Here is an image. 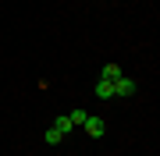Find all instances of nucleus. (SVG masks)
I'll list each match as a JSON object with an SVG mask.
<instances>
[{"mask_svg": "<svg viewBox=\"0 0 160 156\" xmlns=\"http://www.w3.org/2000/svg\"><path fill=\"white\" fill-rule=\"evenodd\" d=\"M61 139H64V135L57 131V128H50V131H46V135H43V142H46V145H57Z\"/></svg>", "mask_w": 160, "mask_h": 156, "instance_id": "obj_7", "label": "nucleus"}, {"mask_svg": "<svg viewBox=\"0 0 160 156\" xmlns=\"http://www.w3.org/2000/svg\"><path fill=\"white\" fill-rule=\"evenodd\" d=\"M96 96H100V99H114V82L96 78Z\"/></svg>", "mask_w": 160, "mask_h": 156, "instance_id": "obj_4", "label": "nucleus"}, {"mask_svg": "<svg viewBox=\"0 0 160 156\" xmlns=\"http://www.w3.org/2000/svg\"><path fill=\"white\" fill-rule=\"evenodd\" d=\"M68 117H71V128H82V124H86V117H89V114H86V110H71Z\"/></svg>", "mask_w": 160, "mask_h": 156, "instance_id": "obj_6", "label": "nucleus"}, {"mask_svg": "<svg viewBox=\"0 0 160 156\" xmlns=\"http://www.w3.org/2000/svg\"><path fill=\"white\" fill-rule=\"evenodd\" d=\"M125 71H121V64H103V71H100V78L103 82H118Z\"/></svg>", "mask_w": 160, "mask_h": 156, "instance_id": "obj_3", "label": "nucleus"}, {"mask_svg": "<svg viewBox=\"0 0 160 156\" xmlns=\"http://www.w3.org/2000/svg\"><path fill=\"white\" fill-rule=\"evenodd\" d=\"M135 82H132V78H125V75H121L118 82H114V96H121V99H128V96H135Z\"/></svg>", "mask_w": 160, "mask_h": 156, "instance_id": "obj_1", "label": "nucleus"}, {"mask_svg": "<svg viewBox=\"0 0 160 156\" xmlns=\"http://www.w3.org/2000/svg\"><path fill=\"white\" fill-rule=\"evenodd\" d=\"M82 128H86V135H89V139H100V135L107 131L103 117H86V124H82Z\"/></svg>", "mask_w": 160, "mask_h": 156, "instance_id": "obj_2", "label": "nucleus"}, {"mask_svg": "<svg viewBox=\"0 0 160 156\" xmlns=\"http://www.w3.org/2000/svg\"><path fill=\"white\" fill-rule=\"evenodd\" d=\"M53 128H57L61 135H71V117H68V114H61L57 121H53Z\"/></svg>", "mask_w": 160, "mask_h": 156, "instance_id": "obj_5", "label": "nucleus"}]
</instances>
